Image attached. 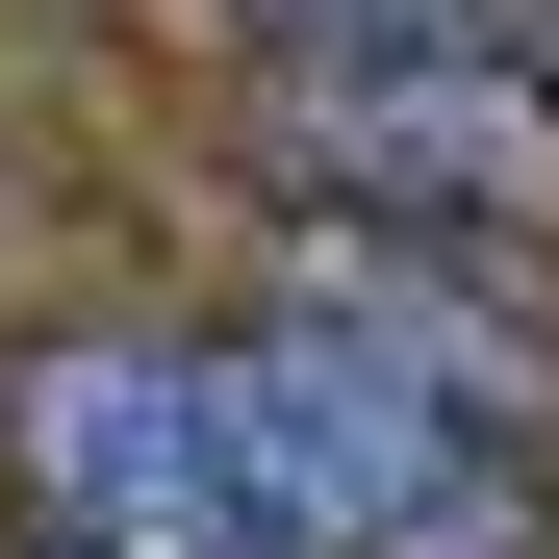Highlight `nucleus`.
<instances>
[{"label":"nucleus","instance_id":"obj_5","mask_svg":"<svg viewBox=\"0 0 559 559\" xmlns=\"http://www.w3.org/2000/svg\"><path fill=\"white\" fill-rule=\"evenodd\" d=\"M534 51H559V0H534Z\"/></svg>","mask_w":559,"mask_h":559},{"label":"nucleus","instance_id":"obj_4","mask_svg":"<svg viewBox=\"0 0 559 559\" xmlns=\"http://www.w3.org/2000/svg\"><path fill=\"white\" fill-rule=\"evenodd\" d=\"M306 51H457V0H280Z\"/></svg>","mask_w":559,"mask_h":559},{"label":"nucleus","instance_id":"obj_3","mask_svg":"<svg viewBox=\"0 0 559 559\" xmlns=\"http://www.w3.org/2000/svg\"><path fill=\"white\" fill-rule=\"evenodd\" d=\"M280 153H331L382 229H559V103L484 76V51H306Z\"/></svg>","mask_w":559,"mask_h":559},{"label":"nucleus","instance_id":"obj_6","mask_svg":"<svg viewBox=\"0 0 559 559\" xmlns=\"http://www.w3.org/2000/svg\"><path fill=\"white\" fill-rule=\"evenodd\" d=\"M26 559H51V534H26Z\"/></svg>","mask_w":559,"mask_h":559},{"label":"nucleus","instance_id":"obj_1","mask_svg":"<svg viewBox=\"0 0 559 559\" xmlns=\"http://www.w3.org/2000/svg\"><path fill=\"white\" fill-rule=\"evenodd\" d=\"M229 457H254L280 559H559L509 484V407L457 356H407L382 306H331V280L229 356Z\"/></svg>","mask_w":559,"mask_h":559},{"label":"nucleus","instance_id":"obj_2","mask_svg":"<svg viewBox=\"0 0 559 559\" xmlns=\"http://www.w3.org/2000/svg\"><path fill=\"white\" fill-rule=\"evenodd\" d=\"M0 484H26L51 559H280L254 457H229V356H128V331L26 356L0 382Z\"/></svg>","mask_w":559,"mask_h":559}]
</instances>
